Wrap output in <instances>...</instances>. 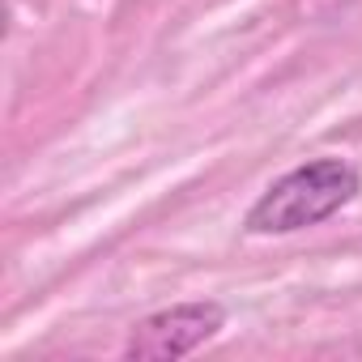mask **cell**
<instances>
[{"label":"cell","mask_w":362,"mask_h":362,"mask_svg":"<svg viewBox=\"0 0 362 362\" xmlns=\"http://www.w3.org/2000/svg\"><path fill=\"white\" fill-rule=\"evenodd\" d=\"M354 197H358V170L345 158H315L269 184L264 197L247 209L243 226L252 235H294L328 222Z\"/></svg>","instance_id":"6da1fadb"},{"label":"cell","mask_w":362,"mask_h":362,"mask_svg":"<svg viewBox=\"0 0 362 362\" xmlns=\"http://www.w3.org/2000/svg\"><path fill=\"white\" fill-rule=\"evenodd\" d=\"M222 324H226V307L222 303H179V307H166V311L141 320L128 332L124 354L128 358H141V362L184 358L197 345H205L209 337H218Z\"/></svg>","instance_id":"7a4b0ae2"}]
</instances>
